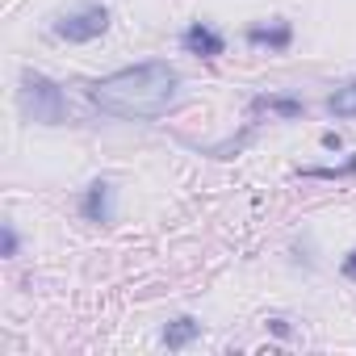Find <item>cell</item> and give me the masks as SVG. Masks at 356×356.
Returning a JSON list of instances; mask_svg holds the SVG:
<instances>
[{"label":"cell","mask_w":356,"mask_h":356,"mask_svg":"<svg viewBox=\"0 0 356 356\" xmlns=\"http://www.w3.org/2000/svg\"><path fill=\"white\" fill-rule=\"evenodd\" d=\"M176 88H181V76H176L172 63H134V67H122L105 80H97L88 88V101L113 118H134V122H151V118H163L172 105H176Z\"/></svg>","instance_id":"6da1fadb"},{"label":"cell","mask_w":356,"mask_h":356,"mask_svg":"<svg viewBox=\"0 0 356 356\" xmlns=\"http://www.w3.org/2000/svg\"><path fill=\"white\" fill-rule=\"evenodd\" d=\"M17 105H22V118L26 122H38V126H63L67 122V97L63 88L42 76V72H22V88H17Z\"/></svg>","instance_id":"7a4b0ae2"},{"label":"cell","mask_w":356,"mask_h":356,"mask_svg":"<svg viewBox=\"0 0 356 356\" xmlns=\"http://www.w3.org/2000/svg\"><path fill=\"white\" fill-rule=\"evenodd\" d=\"M105 30H109V9L105 5H84V9H76V13L55 22V34L67 38V42H92Z\"/></svg>","instance_id":"3957f363"},{"label":"cell","mask_w":356,"mask_h":356,"mask_svg":"<svg viewBox=\"0 0 356 356\" xmlns=\"http://www.w3.org/2000/svg\"><path fill=\"white\" fill-rule=\"evenodd\" d=\"M181 42H185V51H189V55H202V59H218V55L227 51L222 34H218V30H210V26H202V22H197V26H189Z\"/></svg>","instance_id":"277c9868"},{"label":"cell","mask_w":356,"mask_h":356,"mask_svg":"<svg viewBox=\"0 0 356 356\" xmlns=\"http://www.w3.org/2000/svg\"><path fill=\"white\" fill-rule=\"evenodd\" d=\"M84 218L88 222H113V185L109 181H92L84 193Z\"/></svg>","instance_id":"5b68a950"},{"label":"cell","mask_w":356,"mask_h":356,"mask_svg":"<svg viewBox=\"0 0 356 356\" xmlns=\"http://www.w3.org/2000/svg\"><path fill=\"white\" fill-rule=\"evenodd\" d=\"M197 335H202V323H197V318H189V314L163 327V343H168L172 352H181V348H189V343H193Z\"/></svg>","instance_id":"8992f818"},{"label":"cell","mask_w":356,"mask_h":356,"mask_svg":"<svg viewBox=\"0 0 356 356\" xmlns=\"http://www.w3.org/2000/svg\"><path fill=\"white\" fill-rule=\"evenodd\" d=\"M289 26L281 22V26H273V30H260V26H252L248 30V42H256V47H273V51H285L289 47Z\"/></svg>","instance_id":"52a82bcc"},{"label":"cell","mask_w":356,"mask_h":356,"mask_svg":"<svg viewBox=\"0 0 356 356\" xmlns=\"http://www.w3.org/2000/svg\"><path fill=\"white\" fill-rule=\"evenodd\" d=\"M327 109H331L335 118H356V84L335 88V92L327 97Z\"/></svg>","instance_id":"ba28073f"},{"label":"cell","mask_w":356,"mask_h":356,"mask_svg":"<svg viewBox=\"0 0 356 356\" xmlns=\"http://www.w3.org/2000/svg\"><path fill=\"white\" fill-rule=\"evenodd\" d=\"M256 109H268L277 118H302V101H293V97H260Z\"/></svg>","instance_id":"9c48e42d"},{"label":"cell","mask_w":356,"mask_h":356,"mask_svg":"<svg viewBox=\"0 0 356 356\" xmlns=\"http://www.w3.org/2000/svg\"><path fill=\"white\" fill-rule=\"evenodd\" d=\"M0 256H17V231H13V222L0 227Z\"/></svg>","instance_id":"30bf717a"},{"label":"cell","mask_w":356,"mask_h":356,"mask_svg":"<svg viewBox=\"0 0 356 356\" xmlns=\"http://www.w3.org/2000/svg\"><path fill=\"white\" fill-rule=\"evenodd\" d=\"M268 331L281 335V339H289V323H285V318H268Z\"/></svg>","instance_id":"8fae6325"},{"label":"cell","mask_w":356,"mask_h":356,"mask_svg":"<svg viewBox=\"0 0 356 356\" xmlns=\"http://www.w3.org/2000/svg\"><path fill=\"white\" fill-rule=\"evenodd\" d=\"M323 147H327V151H339V134H335V130H327V134H323Z\"/></svg>","instance_id":"7c38bea8"},{"label":"cell","mask_w":356,"mask_h":356,"mask_svg":"<svg viewBox=\"0 0 356 356\" xmlns=\"http://www.w3.org/2000/svg\"><path fill=\"white\" fill-rule=\"evenodd\" d=\"M343 277H356V252H352V256L343 260Z\"/></svg>","instance_id":"4fadbf2b"}]
</instances>
